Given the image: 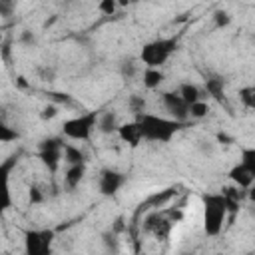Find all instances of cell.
<instances>
[{
    "mask_svg": "<svg viewBox=\"0 0 255 255\" xmlns=\"http://www.w3.org/2000/svg\"><path fill=\"white\" fill-rule=\"evenodd\" d=\"M62 159L68 163V165H72V163H86V155H84V151L80 149V147H76V145H66L64 143V153H62Z\"/></svg>",
    "mask_w": 255,
    "mask_h": 255,
    "instance_id": "cell-16",
    "label": "cell"
},
{
    "mask_svg": "<svg viewBox=\"0 0 255 255\" xmlns=\"http://www.w3.org/2000/svg\"><path fill=\"white\" fill-rule=\"evenodd\" d=\"M135 72H137V64L133 60H124L120 64V74H122L124 80H131L135 76Z\"/></svg>",
    "mask_w": 255,
    "mask_h": 255,
    "instance_id": "cell-21",
    "label": "cell"
},
{
    "mask_svg": "<svg viewBox=\"0 0 255 255\" xmlns=\"http://www.w3.org/2000/svg\"><path fill=\"white\" fill-rule=\"evenodd\" d=\"M56 116H58V106H54V104H48V106H44L40 110V118L42 120H52Z\"/></svg>",
    "mask_w": 255,
    "mask_h": 255,
    "instance_id": "cell-28",
    "label": "cell"
},
{
    "mask_svg": "<svg viewBox=\"0 0 255 255\" xmlns=\"http://www.w3.org/2000/svg\"><path fill=\"white\" fill-rule=\"evenodd\" d=\"M18 137H20V133H18L14 128H10L4 120H0V143L14 141V139H18Z\"/></svg>",
    "mask_w": 255,
    "mask_h": 255,
    "instance_id": "cell-18",
    "label": "cell"
},
{
    "mask_svg": "<svg viewBox=\"0 0 255 255\" xmlns=\"http://www.w3.org/2000/svg\"><path fill=\"white\" fill-rule=\"evenodd\" d=\"M120 122H118V114L116 112H104V114H98V124H96V129L102 131V133H116Z\"/></svg>",
    "mask_w": 255,
    "mask_h": 255,
    "instance_id": "cell-12",
    "label": "cell"
},
{
    "mask_svg": "<svg viewBox=\"0 0 255 255\" xmlns=\"http://www.w3.org/2000/svg\"><path fill=\"white\" fill-rule=\"evenodd\" d=\"M229 179L237 185V187H241V189H247V187H251L253 185V179H255V169H251V167H247L245 163H237V165H233L231 169H229Z\"/></svg>",
    "mask_w": 255,
    "mask_h": 255,
    "instance_id": "cell-11",
    "label": "cell"
},
{
    "mask_svg": "<svg viewBox=\"0 0 255 255\" xmlns=\"http://www.w3.org/2000/svg\"><path fill=\"white\" fill-rule=\"evenodd\" d=\"M54 243V231L50 229H28L24 233V251L28 255H46Z\"/></svg>",
    "mask_w": 255,
    "mask_h": 255,
    "instance_id": "cell-5",
    "label": "cell"
},
{
    "mask_svg": "<svg viewBox=\"0 0 255 255\" xmlns=\"http://www.w3.org/2000/svg\"><path fill=\"white\" fill-rule=\"evenodd\" d=\"M209 112V106L203 102V100H197L193 104H189V118H195V120H201L205 118Z\"/></svg>",
    "mask_w": 255,
    "mask_h": 255,
    "instance_id": "cell-20",
    "label": "cell"
},
{
    "mask_svg": "<svg viewBox=\"0 0 255 255\" xmlns=\"http://www.w3.org/2000/svg\"><path fill=\"white\" fill-rule=\"evenodd\" d=\"M128 2H129V0H118V4H120V6H126Z\"/></svg>",
    "mask_w": 255,
    "mask_h": 255,
    "instance_id": "cell-31",
    "label": "cell"
},
{
    "mask_svg": "<svg viewBox=\"0 0 255 255\" xmlns=\"http://www.w3.org/2000/svg\"><path fill=\"white\" fill-rule=\"evenodd\" d=\"M0 42H2V34H0Z\"/></svg>",
    "mask_w": 255,
    "mask_h": 255,
    "instance_id": "cell-32",
    "label": "cell"
},
{
    "mask_svg": "<svg viewBox=\"0 0 255 255\" xmlns=\"http://www.w3.org/2000/svg\"><path fill=\"white\" fill-rule=\"evenodd\" d=\"M18 163V155H8L0 161V213L12 207V191H10V175Z\"/></svg>",
    "mask_w": 255,
    "mask_h": 255,
    "instance_id": "cell-7",
    "label": "cell"
},
{
    "mask_svg": "<svg viewBox=\"0 0 255 255\" xmlns=\"http://www.w3.org/2000/svg\"><path fill=\"white\" fill-rule=\"evenodd\" d=\"M96 124H98V112H86V114L66 120L62 124V133L68 139L86 141V139H90L92 131L96 129Z\"/></svg>",
    "mask_w": 255,
    "mask_h": 255,
    "instance_id": "cell-4",
    "label": "cell"
},
{
    "mask_svg": "<svg viewBox=\"0 0 255 255\" xmlns=\"http://www.w3.org/2000/svg\"><path fill=\"white\" fill-rule=\"evenodd\" d=\"M22 40H24V42H28V44H30V42H34V36H32V34H30V32H28V30H26V32H24V36H22Z\"/></svg>",
    "mask_w": 255,
    "mask_h": 255,
    "instance_id": "cell-30",
    "label": "cell"
},
{
    "mask_svg": "<svg viewBox=\"0 0 255 255\" xmlns=\"http://www.w3.org/2000/svg\"><path fill=\"white\" fill-rule=\"evenodd\" d=\"M213 24L217 28H227L231 24V14L227 10H215L213 12Z\"/></svg>",
    "mask_w": 255,
    "mask_h": 255,
    "instance_id": "cell-22",
    "label": "cell"
},
{
    "mask_svg": "<svg viewBox=\"0 0 255 255\" xmlns=\"http://www.w3.org/2000/svg\"><path fill=\"white\" fill-rule=\"evenodd\" d=\"M28 199H30L32 205L42 203V201H44V193H42V189H40L38 185H30V189H28Z\"/></svg>",
    "mask_w": 255,
    "mask_h": 255,
    "instance_id": "cell-26",
    "label": "cell"
},
{
    "mask_svg": "<svg viewBox=\"0 0 255 255\" xmlns=\"http://www.w3.org/2000/svg\"><path fill=\"white\" fill-rule=\"evenodd\" d=\"M129 110L137 116V114H141V112H145V100L143 98H139V96H131L129 98Z\"/></svg>",
    "mask_w": 255,
    "mask_h": 255,
    "instance_id": "cell-24",
    "label": "cell"
},
{
    "mask_svg": "<svg viewBox=\"0 0 255 255\" xmlns=\"http://www.w3.org/2000/svg\"><path fill=\"white\" fill-rule=\"evenodd\" d=\"M241 163H245L247 167L255 169V149L253 147H245L241 151Z\"/></svg>",
    "mask_w": 255,
    "mask_h": 255,
    "instance_id": "cell-25",
    "label": "cell"
},
{
    "mask_svg": "<svg viewBox=\"0 0 255 255\" xmlns=\"http://www.w3.org/2000/svg\"><path fill=\"white\" fill-rule=\"evenodd\" d=\"M239 100H241V104H243L247 110H253V108H255V90H253V86L241 88V90H239Z\"/></svg>",
    "mask_w": 255,
    "mask_h": 255,
    "instance_id": "cell-19",
    "label": "cell"
},
{
    "mask_svg": "<svg viewBox=\"0 0 255 255\" xmlns=\"http://www.w3.org/2000/svg\"><path fill=\"white\" fill-rule=\"evenodd\" d=\"M135 122L139 124L141 135L145 141H159V143H167L171 141V137L181 129V122L173 120V118H161L155 114H137Z\"/></svg>",
    "mask_w": 255,
    "mask_h": 255,
    "instance_id": "cell-1",
    "label": "cell"
},
{
    "mask_svg": "<svg viewBox=\"0 0 255 255\" xmlns=\"http://www.w3.org/2000/svg\"><path fill=\"white\" fill-rule=\"evenodd\" d=\"M62 153H64V141L60 137H46L38 145V157L52 173L58 171L62 163Z\"/></svg>",
    "mask_w": 255,
    "mask_h": 255,
    "instance_id": "cell-6",
    "label": "cell"
},
{
    "mask_svg": "<svg viewBox=\"0 0 255 255\" xmlns=\"http://www.w3.org/2000/svg\"><path fill=\"white\" fill-rule=\"evenodd\" d=\"M118 137L128 143L129 147H137L141 141H143V135H141V129H139V124L133 120V122H128V124H120L118 129H116Z\"/></svg>",
    "mask_w": 255,
    "mask_h": 255,
    "instance_id": "cell-10",
    "label": "cell"
},
{
    "mask_svg": "<svg viewBox=\"0 0 255 255\" xmlns=\"http://www.w3.org/2000/svg\"><path fill=\"white\" fill-rule=\"evenodd\" d=\"M227 203L223 193H205L203 195V231L209 237L221 233L227 219Z\"/></svg>",
    "mask_w": 255,
    "mask_h": 255,
    "instance_id": "cell-2",
    "label": "cell"
},
{
    "mask_svg": "<svg viewBox=\"0 0 255 255\" xmlns=\"http://www.w3.org/2000/svg\"><path fill=\"white\" fill-rule=\"evenodd\" d=\"M54 96V100H58V102H70V96L68 94H52Z\"/></svg>",
    "mask_w": 255,
    "mask_h": 255,
    "instance_id": "cell-29",
    "label": "cell"
},
{
    "mask_svg": "<svg viewBox=\"0 0 255 255\" xmlns=\"http://www.w3.org/2000/svg\"><path fill=\"white\" fill-rule=\"evenodd\" d=\"M98 10L106 16H112L118 10V0H100L98 2Z\"/></svg>",
    "mask_w": 255,
    "mask_h": 255,
    "instance_id": "cell-23",
    "label": "cell"
},
{
    "mask_svg": "<svg viewBox=\"0 0 255 255\" xmlns=\"http://www.w3.org/2000/svg\"><path fill=\"white\" fill-rule=\"evenodd\" d=\"M205 90L211 98H215L217 102H223L225 100V94H223V80L219 78H209L205 80Z\"/></svg>",
    "mask_w": 255,
    "mask_h": 255,
    "instance_id": "cell-17",
    "label": "cell"
},
{
    "mask_svg": "<svg viewBox=\"0 0 255 255\" xmlns=\"http://www.w3.org/2000/svg\"><path fill=\"white\" fill-rule=\"evenodd\" d=\"M14 8H16V0H0V16L2 18L12 16Z\"/></svg>",
    "mask_w": 255,
    "mask_h": 255,
    "instance_id": "cell-27",
    "label": "cell"
},
{
    "mask_svg": "<svg viewBox=\"0 0 255 255\" xmlns=\"http://www.w3.org/2000/svg\"><path fill=\"white\" fill-rule=\"evenodd\" d=\"M177 50V38H157L141 46L139 62L145 68H161Z\"/></svg>",
    "mask_w": 255,
    "mask_h": 255,
    "instance_id": "cell-3",
    "label": "cell"
},
{
    "mask_svg": "<svg viewBox=\"0 0 255 255\" xmlns=\"http://www.w3.org/2000/svg\"><path fill=\"white\" fill-rule=\"evenodd\" d=\"M163 78H165V76H163V72H161L159 68H145V70H143V76H141V82H143V88L155 90V88L161 86Z\"/></svg>",
    "mask_w": 255,
    "mask_h": 255,
    "instance_id": "cell-14",
    "label": "cell"
},
{
    "mask_svg": "<svg viewBox=\"0 0 255 255\" xmlns=\"http://www.w3.org/2000/svg\"><path fill=\"white\" fill-rule=\"evenodd\" d=\"M161 102L163 108L169 112V116L181 124H185L189 120V106L183 102V98L177 92H163L161 94Z\"/></svg>",
    "mask_w": 255,
    "mask_h": 255,
    "instance_id": "cell-9",
    "label": "cell"
},
{
    "mask_svg": "<svg viewBox=\"0 0 255 255\" xmlns=\"http://www.w3.org/2000/svg\"><path fill=\"white\" fill-rule=\"evenodd\" d=\"M84 175H86V163H72V165H68V169H66L64 181H66V185H68L70 189H76V187L82 183Z\"/></svg>",
    "mask_w": 255,
    "mask_h": 255,
    "instance_id": "cell-13",
    "label": "cell"
},
{
    "mask_svg": "<svg viewBox=\"0 0 255 255\" xmlns=\"http://www.w3.org/2000/svg\"><path fill=\"white\" fill-rule=\"evenodd\" d=\"M177 94L183 98V102L189 106V104H193V102H197V100H201V90L195 86V84H191V82H183L179 88H177Z\"/></svg>",
    "mask_w": 255,
    "mask_h": 255,
    "instance_id": "cell-15",
    "label": "cell"
},
{
    "mask_svg": "<svg viewBox=\"0 0 255 255\" xmlns=\"http://www.w3.org/2000/svg\"><path fill=\"white\" fill-rule=\"evenodd\" d=\"M124 183H126V175H124L122 171H118V169H110V167H106V169L100 171V177H98V189H100L102 195H106V197L116 195V193L124 187Z\"/></svg>",
    "mask_w": 255,
    "mask_h": 255,
    "instance_id": "cell-8",
    "label": "cell"
}]
</instances>
